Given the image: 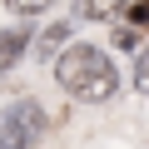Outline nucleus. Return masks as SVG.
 Returning <instances> with one entry per match:
<instances>
[{"instance_id":"nucleus-8","label":"nucleus","mask_w":149,"mask_h":149,"mask_svg":"<svg viewBox=\"0 0 149 149\" xmlns=\"http://www.w3.org/2000/svg\"><path fill=\"white\" fill-rule=\"evenodd\" d=\"M124 15H129V25H149V0H139V5H129Z\"/></svg>"},{"instance_id":"nucleus-3","label":"nucleus","mask_w":149,"mask_h":149,"mask_svg":"<svg viewBox=\"0 0 149 149\" xmlns=\"http://www.w3.org/2000/svg\"><path fill=\"white\" fill-rule=\"evenodd\" d=\"M25 45H30V30H0V74L15 70V60L25 55Z\"/></svg>"},{"instance_id":"nucleus-4","label":"nucleus","mask_w":149,"mask_h":149,"mask_svg":"<svg viewBox=\"0 0 149 149\" xmlns=\"http://www.w3.org/2000/svg\"><path fill=\"white\" fill-rule=\"evenodd\" d=\"M124 10H129L124 0H80V5H74L80 20H114V15H124Z\"/></svg>"},{"instance_id":"nucleus-7","label":"nucleus","mask_w":149,"mask_h":149,"mask_svg":"<svg viewBox=\"0 0 149 149\" xmlns=\"http://www.w3.org/2000/svg\"><path fill=\"white\" fill-rule=\"evenodd\" d=\"M129 80H134V90H139V95H149V50H139V55H134V74H129Z\"/></svg>"},{"instance_id":"nucleus-6","label":"nucleus","mask_w":149,"mask_h":149,"mask_svg":"<svg viewBox=\"0 0 149 149\" xmlns=\"http://www.w3.org/2000/svg\"><path fill=\"white\" fill-rule=\"evenodd\" d=\"M50 5H55V0H5V10H15V15H25V20H30V15H45Z\"/></svg>"},{"instance_id":"nucleus-2","label":"nucleus","mask_w":149,"mask_h":149,"mask_svg":"<svg viewBox=\"0 0 149 149\" xmlns=\"http://www.w3.org/2000/svg\"><path fill=\"white\" fill-rule=\"evenodd\" d=\"M45 139V109L35 100H15L0 114V149H35Z\"/></svg>"},{"instance_id":"nucleus-1","label":"nucleus","mask_w":149,"mask_h":149,"mask_svg":"<svg viewBox=\"0 0 149 149\" xmlns=\"http://www.w3.org/2000/svg\"><path fill=\"white\" fill-rule=\"evenodd\" d=\"M50 70H55V85H60L65 95H74V100H85V104H104V100H114V90H119L114 60H109L104 50H95V45H70Z\"/></svg>"},{"instance_id":"nucleus-5","label":"nucleus","mask_w":149,"mask_h":149,"mask_svg":"<svg viewBox=\"0 0 149 149\" xmlns=\"http://www.w3.org/2000/svg\"><path fill=\"white\" fill-rule=\"evenodd\" d=\"M65 40H70V25H65V20H55V25L40 35V60H50V65H55V60H60V50H65Z\"/></svg>"}]
</instances>
